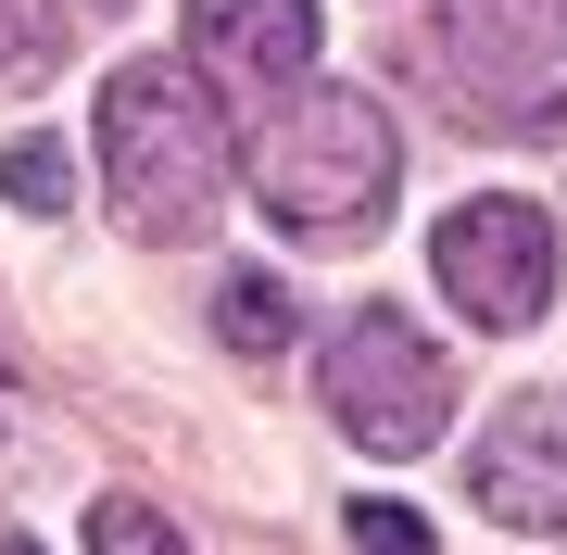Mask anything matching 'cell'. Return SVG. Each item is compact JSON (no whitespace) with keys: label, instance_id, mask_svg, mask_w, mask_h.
Here are the masks:
<instances>
[{"label":"cell","instance_id":"6da1fadb","mask_svg":"<svg viewBox=\"0 0 567 555\" xmlns=\"http://www.w3.org/2000/svg\"><path fill=\"white\" fill-rule=\"evenodd\" d=\"M102 189L126 240H203L227 203V114L189 63H114L102 76Z\"/></svg>","mask_w":567,"mask_h":555},{"label":"cell","instance_id":"7a4b0ae2","mask_svg":"<svg viewBox=\"0 0 567 555\" xmlns=\"http://www.w3.org/2000/svg\"><path fill=\"white\" fill-rule=\"evenodd\" d=\"M252 189L290 240H365L404 189V140L365 89H278V114L252 140Z\"/></svg>","mask_w":567,"mask_h":555},{"label":"cell","instance_id":"3957f363","mask_svg":"<svg viewBox=\"0 0 567 555\" xmlns=\"http://www.w3.org/2000/svg\"><path fill=\"white\" fill-rule=\"evenodd\" d=\"M328 417H341V442H365V454H429L454 430L442 341H429L404 304H365L353 329L328 341Z\"/></svg>","mask_w":567,"mask_h":555},{"label":"cell","instance_id":"277c9868","mask_svg":"<svg viewBox=\"0 0 567 555\" xmlns=\"http://www.w3.org/2000/svg\"><path fill=\"white\" fill-rule=\"evenodd\" d=\"M442 63L517 140L567 126V0H442Z\"/></svg>","mask_w":567,"mask_h":555},{"label":"cell","instance_id":"5b68a950","mask_svg":"<svg viewBox=\"0 0 567 555\" xmlns=\"http://www.w3.org/2000/svg\"><path fill=\"white\" fill-rule=\"evenodd\" d=\"M429 266H442V304L454 316L529 329V316L555 304V227H543V203H454L442 240H429Z\"/></svg>","mask_w":567,"mask_h":555},{"label":"cell","instance_id":"8992f818","mask_svg":"<svg viewBox=\"0 0 567 555\" xmlns=\"http://www.w3.org/2000/svg\"><path fill=\"white\" fill-rule=\"evenodd\" d=\"M466 493L492 531H567V391H517L492 442L466 454Z\"/></svg>","mask_w":567,"mask_h":555},{"label":"cell","instance_id":"52a82bcc","mask_svg":"<svg viewBox=\"0 0 567 555\" xmlns=\"http://www.w3.org/2000/svg\"><path fill=\"white\" fill-rule=\"evenodd\" d=\"M189 39H203L215 63H240V76H265V89H303L328 13L316 0H189Z\"/></svg>","mask_w":567,"mask_h":555},{"label":"cell","instance_id":"ba28073f","mask_svg":"<svg viewBox=\"0 0 567 555\" xmlns=\"http://www.w3.org/2000/svg\"><path fill=\"white\" fill-rule=\"evenodd\" d=\"M63 63V0H0V102Z\"/></svg>","mask_w":567,"mask_h":555},{"label":"cell","instance_id":"9c48e42d","mask_svg":"<svg viewBox=\"0 0 567 555\" xmlns=\"http://www.w3.org/2000/svg\"><path fill=\"white\" fill-rule=\"evenodd\" d=\"M215 329H227V353H278L303 316H290V290H278V278H227V290H215Z\"/></svg>","mask_w":567,"mask_h":555},{"label":"cell","instance_id":"30bf717a","mask_svg":"<svg viewBox=\"0 0 567 555\" xmlns=\"http://www.w3.org/2000/svg\"><path fill=\"white\" fill-rule=\"evenodd\" d=\"M89 555H189V531L164 505H140V493H114L102 517H89Z\"/></svg>","mask_w":567,"mask_h":555},{"label":"cell","instance_id":"8fae6325","mask_svg":"<svg viewBox=\"0 0 567 555\" xmlns=\"http://www.w3.org/2000/svg\"><path fill=\"white\" fill-rule=\"evenodd\" d=\"M0 189H13L25 215H63V203H76V165H63L51 140H13V165H0Z\"/></svg>","mask_w":567,"mask_h":555},{"label":"cell","instance_id":"7c38bea8","mask_svg":"<svg viewBox=\"0 0 567 555\" xmlns=\"http://www.w3.org/2000/svg\"><path fill=\"white\" fill-rule=\"evenodd\" d=\"M341 531H353V555H429V517L416 505H379V493H365Z\"/></svg>","mask_w":567,"mask_h":555},{"label":"cell","instance_id":"4fadbf2b","mask_svg":"<svg viewBox=\"0 0 567 555\" xmlns=\"http://www.w3.org/2000/svg\"><path fill=\"white\" fill-rule=\"evenodd\" d=\"M0 555H39V543H25V531H0Z\"/></svg>","mask_w":567,"mask_h":555}]
</instances>
